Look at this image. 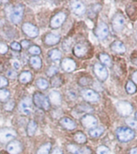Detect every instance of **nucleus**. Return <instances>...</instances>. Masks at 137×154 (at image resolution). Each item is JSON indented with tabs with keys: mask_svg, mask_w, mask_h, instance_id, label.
I'll return each mask as SVG.
<instances>
[{
	"mask_svg": "<svg viewBox=\"0 0 137 154\" xmlns=\"http://www.w3.org/2000/svg\"><path fill=\"white\" fill-rule=\"evenodd\" d=\"M116 136L119 141L126 143V142H129L134 139L135 132L130 128L120 127L116 130Z\"/></svg>",
	"mask_w": 137,
	"mask_h": 154,
	"instance_id": "1",
	"label": "nucleus"
},
{
	"mask_svg": "<svg viewBox=\"0 0 137 154\" xmlns=\"http://www.w3.org/2000/svg\"><path fill=\"white\" fill-rule=\"evenodd\" d=\"M33 102L39 108H42L45 111H48L50 108V103L48 101V99L40 92H36L33 95Z\"/></svg>",
	"mask_w": 137,
	"mask_h": 154,
	"instance_id": "2",
	"label": "nucleus"
},
{
	"mask_svg": "<svg viewBox=\"0 0 137 154\" xmlns=\"http://www.w3.org/2000/svg\"><path fill=\"white\" fill-rule=\"evenodd\" d=\"M24 11V7L23 4H18L13 8L10 14V20L14 24H17L22 20Z\"/></svg>",
	"mask_w": 137,
	"mask_h": 154,
	"instance_id": "3",
	"label": "nucleus"
},
{
	"mask_svg": "<svg viewBox=\"0 0 137 154\" xmlns=\"http://www.w3.org/2000/svg\"><path fill=\"white\" fill-rule=\"evenodd\" d=\"M17 137V132L15 130L9 128L0 129V143H8Z\"/></svg>",
	"mask_w": 137,
	"mask_h": 154,
	"instance_id": "4",
	"label": "nucleus"
},
{
	"mask_svg": "<svg viewBox=\"0 0 137 154\" xmlns=\"http://www.w3.org/2000/svg\"><path fill=\"white\" fill-rule=\"evenodd\" d=\"M112 28L114 31L119 32L124 28L125 27V17L124 15H123L121 12L116 13L115 15L113 16L111 20Z\"/></svg>",
	"mask_w": 137,
	"mask_h": 154,
	"instance_id": "5",
	"label": "nucleus"
},
{
	"mask_svg": "<svg viewBox=\"0 0 137 154\" xmlns=\"http://www.w3.org/2000/svg\"><path fill=\"white\" fill-rule=\"evenodd\" d=\"M117 111L122 116H127L133 111L132 104L126 101H120L116 104Z\"/></svg>",
	"mask_w": 137,
	"mask_h": 154,
	"instance_id": "6",
	"label": "nucleus"
},
{
	"mask_svg": "<svg viewBox=\"0 0 137 154\" xmlns=\"http://www.w3.org/2000/svg\"><path fill=\"white\" fill-rule=\"evenodd\" d=\"M94 72L99 81L104 82L108 78V71L103 65L96 63L94 66Z\"/></svg>",
	"mask_w": 137,
	"mask_h": 154,
	"instance_id": "7",
	"label": "nucleus"
},
{
	"mask_svg": "<svg viewBox=\"0 0 137 154\" xmlns=\"http://www.w3.org/2000/svg\"><path fill=\"white\" fill-rule=\"evenodd\" d=\"M95 35L100 40H104L109 35V28L106 23L104 22H100L98 24L96 29L94 31Z\"/></svg>",
	"mask_w": 137,
	"mask_h": 154,
	"instance_id": "8",
	"label": "nucleus"
},
{
	"mask_svg": "<svg viewBox=\"0 0 137 154\" xmlns=\"http://www.w3.org/2000/svg\"><path fill=\"white\" fill-rule=\"evenodd\" d=\"M66 20V14L64 12H58L54 15L51 19L50 26L53 28H60Z\"/></svg>",
	"mask_w": 137,
	"mask_h": 154,
	"instance_id": "9",
	"label": "nucleus"
},
{
	"mask_svg": "<svg viewBox=\"0 0 137 154\" xmlns=\"http://www.w3.org/2000/svg\"><path fill=\"white\" fill-rule=\"evenodd\" d=\"M19 109L23 115H30L32 112V103L30 98H24L23 100H21L19 105Z\"/></svg>",
	"mask_w": 137,
	"mask_h": 154,
	"instance_id": "10",
	"label": "nucleus"
},
{
	"mask_svg": "<svg viewBox=\"0 0 137 154\" xmlns=\"http://www.w3.org/2000/svg\"><path fill=\"white\" fill-rule=\"evenodd\" d=\"M23 33L31 38H35L39 35L38 28L31 23H24L22 26Z\"/></svg>",
	"mask_w": 137,
	"mask_h": 154,
	"instance_id": "11",
	"label": "nucleus"
},
{
	"mask_svg": "<svg viewBox=\"0 0 137 154\" xmlns=\"http://www.w3.org/2000/svg\"><path fill=\"white\" fill-rule=\"evenodd\" d=\"M81 123L82 126L89 129H93L96 128L98 121L96 118L91 115H86L81 119Z\"/></svg>",
	"mask_w": 137,
	"mask_h": 154,
	"instance_id": "12",
	"label": "nucleus"
},
{
	"mask_svg": "<svg viewBox=\"0 0 137 154\" xmlns=\"http://www.w3.org/2000/svg\"><path fill=\"white\" fill-rule=\"evenodd\" d=\"M67 150L73 154H92V150L88 147H80L76 144H68Z\"/></svg>",
	"mask_w": 137,
	"mask_h": 154,
	"instance_id": "13",
	"label": "nucleus"
},
{
	"mask_svg": "<svg viewBox=\"0 0 137 154\" xmlns=\"http://www.w3.org/2000/svg\"><path fill=\"white\" fill-rule=\"evenodd\" d=\"M81 96L86 101L88 102H97L99 100V94L96 91H93L91 89H86L81 91Z\"/></svg>",
	"mask_w": 137,
	"mask_h": 154,
	"instance_id": "14",
	"label": "nucleus"
},
{
	"mask_svg": "<svg viewBox=\"0 0 137 154\" xmlns=\"http://www.w3.org/2000/svg\"><path fill=\"white\" fill-rule=\"evenodd\" d=\"M7 150L10 154H19L22 150V144L18 140H11L8 144Z\"/></svg>",
	"mask_w": 137,
	"mask_h": 154,
	"instance_id": "15",
	"label": "nucleus"
},
{
	"mask_svg": "<svg viewBox=\"0 0 137 154\" xmlns=\"http://www.w3.org/2000/svg\"><path fill=\"white\" fill-rule=\"evenodd\" d=\"M61 68L67 73H70L76 69V63L70 58H65L61 61Z\"/></svg>",
	"mask_w": 137,
	"mask_h": 154,
	"instance_id": "16",
	"label": "nucleus"
},
{
	"mask_svg": "<svg viewBox=\"0 0 137 154\" xmlns=\"http://www.w3.org/2000/svg\"><path fill=\"white\" fill-rule=\"evenodd\" d=\"M70 8H71L72 11L74 14H76L77 15H81L86 12V7H85V5L82 3H81V2H78V1H75V2L71 3Z\"/></svg>",
	"mask_w": 137,
	"mask_h": 154,
	"instance_id": "17",
	"label": "nucleus"
},
{
	"mask_svg": "<svg viewBox=\"0 0 137 154\" xmlns=\"http://www.w3.org/2000/svg\"><path fill=\"white\" fill-rule=\"evenodd\" d=\"M61 41V35L55 33H48L44 38V42L48 45H55Z\"/></svg>",
	"mask_w": 137,
	"mask_h": 154,
	"instance_id": "18",
	"label": "nucleus"
},
{
	"mask_svg": "<svg viewBox=\"0 0 137 154\" xmlns=\"http://www.w3.org/2000/svg\"><path fill=\"white\" fill-rule=\"evenodd\" d=\"M59 123L64 128L67 129V130H74L77 127L76 123L73 119H71L70 118H68V117L61 118Z\"/></svg>",
	"mask_w": 137,
	"mask_h": 154,
	"instance_id": "19",
	"label": "nucleus"
},
{
	"mask_svg": "<svg viewBox=\"0 0 137 154\" xmlns=\"http://www.w3.org/2000/svg\"><path fill=\"white\" fill-rule=\"evenodd\" d=\"M73 51H74V55L76 56V57H83L88 53V48L85 45L78 44V45L74 46V50Z\"/></svg>",
	"mask_w": 137,
	"mask_h": 154,
	"instance_id": "20",
	"label": "nucleus"
},
{
	"mask_svg": "<svg viewBox=\"0 0 137 154\" xmlns=\"http://www.w3.org/2000/svg\"><path fill=\"white\" fill-rule=\"evenodd\" d=\"M111 48L112 51H114V53H118V54H123L126 52V47H125L124 44L120 41H114L111 45Z\"/></svg>",
	"mask_w": 137,
	"mask_h": 154,
	"instance_id": "21",
	"label": "nucleus"
},
{
	"mask_svg": "<svg viewBox=\"0 0 137 154\" xmlns=\"http://www.w3.org/2000/svg\"><path fill=\"white\" fill-rule=\"evenodd\" d=\"M49 100L48 101L51 102V103L53 104L55 106H59L61 103V94L57 92L56 91H51L49 93Z\"/></svg>",
	"mask_w": 137,
	"mask_h": 154,
	"instance_id": "22",
	"label": "nucleus"
},
{
	"mask_svg": "<svg viewBox=\"0 0 137 154\" xmlns=\"http://www.w3.org/2000/svg\"><path fill=\"white\" fill-rule=\"evenodd\" d=\"M32 79V75L29 71H24L20 73V75L19 76V80L21 83L27 84L30 82Z\"/></svg>",
	"mask_w": 137,
	"mask_h": 154,
	"instance_id": "23",
	"label": "nucleus"
},
{
	"mask_svg": "<svg viewBox=\"0 0 137 154\" xmlns=\"http://www.w3.org/2000/svg\"><path fill=\"white\" fill-rule=\"evenodd\" d=\"M29 63H30L31 66L35 69H40L42 66V61L39 57H32L29 60Z\"/></svg>",
	"mask_w": 137,
	"mask_h": 154,
	"instance_id": "24",
	"label": "nucleus"
},
{
	"mask_svg": "<svg viewBox=\"0 0 137 154\" xmlns=\"http://www.w3.org/2000/svg\"><path fill=\"white\" fill-rule=\"evenodd\" d=\"M37 128V124L34 120H30V122L28 123V128H27V133L29 137H32L33 135L35 134Z\"/></svg>",
	"mask_w": 137,
	"mask_h": 154,
	"instance_id": "25",
	"label": "nucleus"
},
{
	"mask_svg": "<svg viewBox=\"0 0 137 154\" xmlns=\"http://www.w3.org/2000/svg\"><path fill=\"white\" fill-rule=\"evenodd\" d=\"M74 139L78 144H85L87 142V137L81 131H78V132L74 134Z\"/></svg>",
	"mask_w": 137,
	"mask_h": 154,
	"instance_id": "26",
	"label": "nucleus"
},
{
	"mask_svg": "<svg viewBox=\"0 0 137 154\" xmlns=\"http://www.w3.org/2000/svg\"><path fill=\"white\" fill-rule=\"evenodd\" d=\"M103 132H104V128L102 127H99V128H94L91 129L89 131V134L90 136L93 138H98L100 136H102V134Z\"/></svg>",
	"mask_w": 137,
	"mask_h": 154,
	"instance_id": "27",
	"label": "nucleus"
},
{
	"mask_svg": "<svg viewBox=\"0 0 137 154\" xmlns=\"http://www.w3.org/2000/svg\"><path fill=\"white\" fill-rule=\"evenodd\" d=\"M48 57H49V58L52 60V61H59L60 59L61 58V53L58 49H53V50H51L48 53Z\"/></svg>",
	"mask_w": 137,
	"mask_h": 154,
	"instance_id": "28",
	"label": "nucleus"
},
{
	"mask_svg": "<svg viewBox=\"0 0 137 154\" xmlns=\"http://www.w3.org/2000/svg\"><path fill=\"white\" fill-rule=\"evenodd\" d=\"M99 60L103 65L107 66H111V59L107 53H100L99 54Z\"/></svg>",
	"mask_w": 137,
	"mask_h": 154,
	"instance_id": "29",
	"label": "nucleus"
},
{
	"mask_svg": "<svg viewBox=\"0 0 137 154\" xmlns=\"http://www.w3.org/2000/svg\"><path fill=\"white\" fill-rule=\"evenodd\" d=\"M51 146H52L51 143H46V144H43V145L41 147H40V149L37 150L36 154H49Z\"/></svg>",
	"mask_w": 137,
	"mask_h": 154,
	"instance_id": "30",
	"label": "nucleus"
},
{
	"mask_svg": "<svg viewBox=\"0 0 137 154\" xmlns=\"http://www.w3.org/2000/svg\"><path fill=\"white\" fill-rule=\"evenodd\" d=\"M10 95V91H8V90H6V89L0 90V102L4 103V102L8 101Z\"/></svg>",
	"mask_w": 137,
	"mask_h": 154,
	"instance_id": "31",
	"label": "nucleus"
},
{
	"mask_svg": "<svg viewBox=\"0 0 137 154\" xmlns=\"http://www.w3.org/2000/svg\"><path fill=\"white\" fill-rule=\"evenodd\" d=\"M126 91L130 94H133L137 91L136 85L132 81H128L127 83V86H126Z\"/></svg>",
	"mask_w": 137,
	"mask_h": 154,
	"instance_id": "32",
	"label": "nucleus"
},
{
	"mask_svg": "<svg viewBox=\"0 0 137 154\" xmlns=\"http://www.w3.org/2000/svg\"><path fill=\"white\" fill-rule=\"evenodd\" d=\"M36 86L41 90H46L48 87V82L46 79H39L36 81Z\"/></svg>",
	"mask_w": 137,
	"mask_h": 154,
	"instance_id": "33",
	"label": "nucleus"
},
{
	"mask_svg": "<svg viewBox=\"0 0 137 154\" xmlns=\"http://www.w3.org/2000/svg\"><path fill=\"white\" fill-rule=\"evenodd\" d=\"M51 84L52 86H54V87H59V86H61L62 84V80L60 77L58 76H55L52 79V81H51Z\"/></svg>",
	"mask_w": 137,
	"mask_h": 154,
	"instance_id": "34",
	"label": "nucleus"
},
{
	"mask_svg": "<svg viewBox=\"0 0 137 154\" xmlns=\"http://www.w3.org/2000/svg\"><path fill=\"white\" fill-rule=\"evenodd\" d=\"M97 154H110L111 153V151L110 149L107 148V146L105 145H100L99 147H98V149L96 150Z\"/></svg>",
	"mask_w": 137,
	"mask_h": 154,
	"instance_id": "35",
	"label": "nucleus"
},
{
	"mask_svg": "<svg viewBox=\"0 0 137 154\" xmlns=\"http://www.w3.org/2000/svg\"><path fill=\"white\" fill-rule=\"evenodd\" d=\"M28 52L32 55H39V54H41V49L38 46L32 45L28 48Z\"/></svg>",
	"mask_w": 137,
	"mask_h": 154,
	"instance_id": "36",
	"label": "nucleus"
},
{
	"mask_svg": "<svg viewBox=\"0 0 137 154\" xmlns=\"http://www.w3.org/2000/svg\"><path fill=\"white\" fill-rule=\"evenodd\" d=\"M15 101L14 100H8L6 102V103L4 104V109L8 111H13V109L15 107Z\"/></svg>",
	"mask_w": 137,
	"mask_h": 154,
	"instance_id": "37",
	"label": "nucleus"
},
{
	"mask_svg": "<svg viewBox=\"0 0 137 154\" xmlns=\"http://www.w3.org/2000/svg\"><path fill=\"white\" fill-rule=\"evenodd\" d=\"M57 72H58V68L56 67V66H52L48 69V70H47L46 73H47V75H48V77H53V76H54L55 74H56Z\"/></svg>",
	"mask_w": 137,
	"mask_h": 154,
	"instance_id": "38",
	"label": "nucleus"
},
{
	"mask_svg": "<svg viewBox=\"0 0 137 154\" xmlns=\"http://www.w3.org/2000/svg\"><path fill=\"white\" fill-rule=\"evenodd\" d=\"M127 125L133 129H137V121L135 119H127Z\"/></svg>",
	"mask_w": 137,
	"mask_h": 154,
	"instance_id": "39",
	"label": "nucleus"
},
{
	"mask_svg": "<svg viewBox=\"0 0 137 154\" xmlns=\"http://www.w3.org/2000/svg\"><path fill=\"white\" fill-rule=\"evenodd\" d=\"M8 46L5 43L0 42V54H5L8 53Z\"/></svg>",
	"mask_w": 137,
	"mask_h": 154,
	"instance_id": "40",
	"label": "nucleus"
},
{
	"mask_svg": "<svg viewBox=\"0 0 137 154\" xmlns=\"http://www.w3.org/2000/svg\"><path fill=\"white\" fill-rule=\"evenodd\" d=\"M8 85V79H6L5 77L3 76H0V88L2 87H5Z\"/></svg>",
	"mask_w": 137,
	"mask_h": 154,
	"instance_id": "41",
	"label": "nucleus"
},
{
	"mask_svg": "<svg viewBox=\"0 0 137 154\" xmlns=\"http://www.w3.org/2000/svg\"><path fill=\"white\" fill-rule=\"evenodd\" d=\"M11 48H12L13 50L20 51L21 49V45L18 42H12L11 44Z\"/></svg>",
	"mask_w": 137,
	"mask_h": 154,
	"instance_id": "42",
	"label": "nucleus"
},
{
	"mask_svg": "<svg viewBox=\"0 0 137 154\" xmlns=\"http://www.w3.org/2000/svg\"><path fill=\"white\" fill-rule=\"evenodd\" d=\"M7 76H8L9 79H15V78H16L17 74H16V72H15V71H14L13 69H10V70L8 71V73H7Z\"/></svg>",
	"mask_w": 137,
	"mask_h": 154,
	"instance_id": "43",
	"label": "nucleus"
},
{
	"mask_svg": "<svg viewBox=\"0 0 137 154\" xmlns=\"http://www.w3.org/2000/svg\"><path fill=\"white\" fill-rule=\"evenodd\" d=\"M79 84L81 86H87V84H89V82H88L87 78H81L79 80Z\"/></svg>",
	"mask_w": 137,
	"mask_h": 154,
	"instance_id": "44",
	"label": "nucleus"
},
{
	"mask_svg": "<svg viewBox=\"0 0 137 154\" xmlns=\"http://www.w3.org/2000/svg\"><path fill=\"white\" fill-rule=\"evenodd\" d=\"M20 45L21 47H23V48H28V46L30 45V41H27V40H23V41H21Z\"/></svg>",
	"mask_w": 137,
	"mask_h": 154,
	"instance_id": "45",
	"label": "nucleus"
},
{
	"mask_svg": "<svg viewBox=\"0 0 137 154\" xmlns=\"http://www.w3.org/2000/svg\"><path fill=\"white\" fill-rule=\"evenodd\" d=\"M132 82H133L135 84H136L137 85V71H135L134 73H132Z\"/></svg>",
	"mask_w": 137,
	"mask_h": 154,
	"instance_id": "46",
	"label": "nucleus"
},
{
	"mask_svg": "<svg viewBox=\"0 0 137 154\" xmlns=\"http://www.w3.org/2000/svg\"><path fill=\"white\" fill-rule=\"evenodd\" d=\"M13 66H14L15 69H20V64L18 61H15L13 62Z\"/></svg>",
	"mask_w": 137,
	"mask_h": 154,
	"instance_id": "47",
	"label": "nucleus"
},
{
	"mask_svg": "<svg viewBox=\"0 0 137 154\" xmlns=\"http://www.w3.org/2000/svg\"><path fill=\"white\" fill-rule=\"evenodd\" d=\"M51 154H63L62 151H61V149H58V148H56V149H54L52 152V153Z\"/></svg>",
	"mask_w": 137,
	"mask_h": 154,
	"instance_id": "48",
	"label": "nucleus"
},
{
	"mask_svg": "<svg viewBox=\"0 0 137 154\" xmlns=\"http://www.w3.org/2000/svg\"><path fill=\"white\" fill-rule=\"evenodd\" d=\"M129 154H137V147L132 148L129 152Z\"/></svg>",
	"mask_w": 137,
	"mask_h": 154,
	"instance_id": "49",
	"label": "nucleus"
},
{
	"mask_svg": "<svg viewBox=\"0 0 137 154\" xmlns=\"http://www.w3.org/2000/svg\"><path fill=\"white\" fill-rule=\"evenodd\" d=\"M132 61H133V63H134L135 65H136L137 66V57H135V58L133 59V60H132Z\"/></svg>",
	"mask_w": 137,
	"mask_h": 154,
	"instance_id": "50",
	"label": "nucleus"
},
{
	"mask_svg": "<svg viewBox=\"0 0 137 154\" xmlns=\"http://www.w3.org/2000/svg\"><path fill=\"white\" fill-rule=\"evenodd\" d=\"M135 119H137V111L135 113Z\"/></svg>",
	"mask_w": 137,
	"mask_h": 154,
	"instance_id": "51",
	"label": "nucleus"
},
{
	"mask_svg": "<svg viewBox=\"0 0 137 154\" xmlns=\"http://www.w3.org/2000/svg\"><path fill=\"white\" fill-rule=\"evenodd\" d=\"M135 39L137 40V33H136V35H135Z\"/></svg>",
	"mask_w": 137,
	"mask_h": 154,
	"instance_id": "52",
	"label": "nucleus"
}]
</instances>
